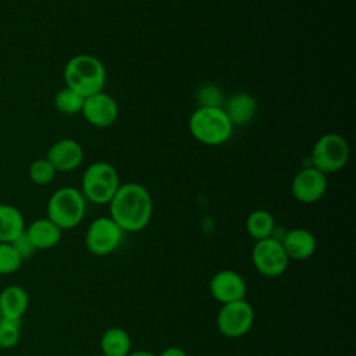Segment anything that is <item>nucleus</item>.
Listing matches in <instances>:
<instances>
[{"label": "nucleus", "instance_id": "f257e3e1", "mask_svg": "<svg viewBox=\"0 0 356 356\" xmlns=\"http://www.w3.org/2000/svg\"><path fill=\"white\" fill-rule=\"evenodd\" d=\"M108 204L110 217L124 232L142 231L152 220V196L138 182L121 184Z\"/></svg>", "mask_w": 356, "mask_h": 356}, {"label": "nucleus", "instance_id": "f03ea898", "mask_svg": "<svg viewBox=\"0 0 356 356\" xmlns=\"http://www.w3.org/2000/svg\"><path fill=\"white\" fill-rule=\"evenodd\" d=\"M64 79L67 88L86 99L103 92L106 83V68L95 56L76 54L67 61Z\"/></svg>", "mask_w": 356, "mask_h": 356}, {"label": "nucleus", "instance_id": "7ed1b4c3", "mask_svg": "<svg viewBox=\"0 0 356 356\" xmlns=\"http://www.w3.org/2000/svg\"><path fill=\"white\" fill-rule=\"evenodd\" d=\"M189 131L197 142L220 146L231 138L234 125L221 107H197L189 117Z\"/></svg>", "mask_w": 356, "mask_h": 356}, {"label": "nucleus", "instance_id": "20e7f679", "mask_svg": "<svg viewBox=\"0 0 356 356\" xmlns=\"http://www.w3.org/2000/svg\"><path fill=\"white\" fill-rule=\"evenodd\" d=\"M120 185L118 171L107 161L92 163L82 175V195L95 204H108Z\"/></svg>", "mask_w": 356, "mask_h": 356}, {"label": "nucleus", "instance_id": "39448f33", "mask_svg": "<svg viewBox=\"0 0 356 356\" xmlns=\"http://www.w3.org/2000/svg\"><path fill=\"white\" fill-rule=\"evenodd\" d=\"M85 210L86 199L81 191L72 186L57 189L47 202V218L60 229L76 227L82 221Z\"/></svg>", "mask_w": 356, "mask_h": 356}, {"label": "nucleus", "instance_id": "423d86ee", "mask_svg": "<svg viewBox=\"0 0 356 356\" xmlns=\"http://www.w3.org/2000/svg\"><path fill=\"white\" fill-rule=\"evenodd\" d=\"M350 149L346 139L338 134H325L317 139L312 150L313 167L324 175L342 170L349 160Z\"/></svg>", "mask_w": 356, "mask_h": 356}, {"label": "nucleus", "instance_id": "0eeeda50", "mask_svg": "<svg viewBox=\"0 0 356 356\" xmlns=\"http://www.w3.org/2000/svg\"><path fill=\"white\" fill-rule=\"evenodd\" d=\"M253 323L254 310L246 299L221 305L216 318L220 334L227 338H241L246 335L252 330Z\"/></svg>", "mask_w": 356, "mask_h": 356}, {"label": "nucleus", "instance_id": "6e6552de", "mask_svg": "<svg viewBox=\"0 0 356 356\" xmlns=\"http://www.w3.org/2000/svg\"><path fill=\"white\" fill-rule=\"evenodd\" d=\"M252 263L259 274L267 278L282 275L289 264V259L275 236L256 241L252 249Z\"/></svg>", "mask_w": 356, "mask_h": 356}, {"label": "nucleus", "instance_id": "1a4fd4ad", "mask_svg": "<svg viewBox=\"0 0 356 356\" xmlns=\"http://www.w3.org/2000/svg\"><path fill=\"white\" fill-rule=\"evenodd\" d=\"M124 231L111 217H99L93 220L85 235V246L95 256H107L121 243Z\"/></svg>", "mask_w": 356, "mask_h": 356}, {"label": "nucleus", "instance_id": "9d476101", "mask_svg": "<svg viewBox=\"0 0 356 356\" xmlns=\"http://www.w3.org/2000/svg\"><path fill=\"white\" fill-rule=\"evenodd\" d=\"M291 191L300 203H316L327 191V177L313 165L302 168L292 179Z\"/></svg>", "mask_w": 356, "mask_h": 356}, {"label": "nucleus", "instance_id": "9b49d317", "mask_svg": "<svg viewBox=\"0 0 356 356\" xmlns=\"http://www.w3.org/2000/svg\"><path fill=\"white\" fill-rule=\"evenodd\" d=\"M210 293L221 305L242 300L246 298V282L243 277L234 270H220L210 280Z\"/></svg>", "mask_w": 356, "mask_h": 356}, {"label": "nucleus", "instance_id": "f8f14e48", "mask_svg": "<svg viewBox=\"0 0 356 356\" xmlns=\"http://www.w3.org/2000/svg\"><path fill=\"white\" fill-rule=\"evenodd\" d=\"M83 118L93 127L107 128L118 118V104L107 93L100 92L85 99L82 111Z\"/></svg>", "mask_w": 356, "mask_h": 356}, {"label": "nucleus", "instance_id": "ddd939ff", "mask_svg": "<svg viewBox=\"0 0 356 356\" xmlns=\"http://www.w3.org/2000/svg\"><path fill=\"white\" fill-rule=\"evenodd\" d=\"M46 159L56 172H70L81 165L83 160V149L76 140L64 138L50 146Z\"/></svg>", "mask_w": 356, "mask_h": 356}, {"label": "nucleus", "instance_id": "4468645a", "mask_svg": "<svg viewBox=\"0 0 356 356\" xmlns=\"http://www.w3.org/2000/svg\"><path fill=\"white\" fill-rule=\"evenodd\" d=\"M280 241L289 260L310 259L317 248L316 236L306 228L289 229Z\"/></svg>", "mask_w": 356, "mask_h": 356}, {"label": "nucleus", "instance_id": "2eb2a0df", "mask_svg": "<svg viewBox=\"0 0 356 356\" xmlns=\"http://www.w3.org/2000/svg\"><path fill=\"white\" fill-rule=\"evenodd\" d=\"M29 307V295L19 285H8L0 292V313L3 318L21 320Z\"/></svg>", "mask_w": 356, "mask_h": 356}, {"label": "nucleus", "instance_id": "dca6fc26", "mask_svg": "<svg viewBox=\"0 0 356 356\" xmlns=\"http://www.w3.org/2000/svg\"><path fill=\"white\" fill-rule=\"evenodd\" d=\"M222 110L232 125H245L250 120H253L257 111V104L252 95L239 92L232 95L224 103Z\"/></svg>", "mask_w": 356, "mask_h": 356}, {"label": "nucleus", "instance_id": "f3484780", "mask_svg": "<svg viewBox=\"0 0 356 356\" xmlns=\"http://www.w3.org/2000/svg\"><path fill=\"white\" fill-rule=\"evenodd\" d=\"M25 232L31 239V242L33 243V246L36 248V250L38 249L44 250V249L54 248L60 242L63 229H60L53 221H50L46 217V218H38L32 221L28 225V228H25Z\"/></svg>", "mask_w": 356, "mask_h": 356}, {"label": "nucleus", "instance_id": "a211bd4d", "mask_svg": "<svg viewBox=\"0 0 356 356\" xmlns=\"http://www.w3.org/2000/svg\"><path fill=\"white\" fill-rule=\"evenodd\" d=\"M25 231L21 211L11 204H0V242L11 243Z\"/></svg>", "mask_w": 356, "mask_h": 356}, {"label": "nucleus", "instance_id": "6ab92c4d", "mask_svg": "<svg viewBox=\"0 0 356 356\" xmlns=\"http://www.w3.org/2000/svg\"><path fill=\"white\" fill-rule=\"evenodd\" d=\"M131 337L121 327L107 328L100 338V349L104 356H127L131 352Z\"/></svg>", "mask_w": 356, "mask_h": 356}, {"label": "nucleus", "instance_id": "aec40b11", "mask_svg": "<svg viewBox=\"0 0 356 356\" xmlns=\"http://www.w3.org/2000/svg\"><path fill=\"white\" fill-rule=\"evenodd\" d=\"M246 231L254 241L274 236L275 220L267 210H254L246 218Z\"/></svg>", "mask_w": 356, "mask_h": 356}, {"label": "nucleus", "instance_id": "412c9836", "mask_svg": "<svg viewBox=\"0 0 356 356\" xmlns=\"http://www.w3.org/2000/svg\"><path fill=\"white\" fill-rule=\"evenodd\" d=\"M83 102H85V97H82L81 95H78L76 92H74L72 89H70L67 86L60 89L54 96L56 108L60 113L67 114V115L81 113Z\"/></svg>", "mask_w": 356, "mask_h": 356}, {"label": "nucleus", "instance_id": "4be33fe9", "mask_svg": "<svg viewBox=\"0 0 356 356\" xmlns=\"http://www.w3.org/2000/svg\"><path fill=\"white\" fill-rule=\"evenodd\" d=\"M21 338V320H0V348L11 349L18 345Z\"/></svg>", "mask_w": 356, "mask_h": 356}, {"label": "nucleus", "instance_id": "5701e85b", "mask_svg": "<svg viewBox=\"0 0 356 356\" xmlns=\"http://www.w3.org/2000/svg\"><path fill=\"white\" fill-rule=\"evenodd\" d=\"M29 178L33 184L36 185H47L50 184L54 177H56V170L53 165L49 163V160L44 159H38L29 165Z\"/></svg>", "mask_w": 356, "mask_h": 356}, {"label": "nucleus", "instance_id": "b1692460", "mask_svg": "<svg viewBox=\"0 0 356 356\" xmlns=\"http://www.w3.org/2000/svg\"><path fill=\"white\" fill-rule=\"evenodd\" d=\"M22 261L24 260L11 243L0 242V275L15 273L21 267Z\"/></svg>", "mask_w": 356, "mask_h": 356}, {"label": "nucleus", "instance_id": "393cba45", "mask_svg": "<svg viewBox=\"0 0 356 356\" xmlns=\"http://www.w3.org/2000/svg\"><path fill=\"white\" fill-rule=\"evenodd\" d=\"M196 100L199 107H221L224 106V95L214 85H204L197 90Z\"/></svg>", "mask_w": 356, "mask_h": 356}, {"label": "nucleus", "instance_id": "a878e982", "mask_svg": "<svg viewBox=\"0 0 356 356\" xmlns=\"http://www.w3.org/2000/svg\"><path fill=\"white\" fill-rule=\"evenodd\" d=\"M11 245L14 246V249L17 250V253L19 254V257H21L22 260L31 257V256L35 253V250H36V248L33 246V243L31 242V239L28 238V235H26L25 231H24L17 239H14V241L11 242Z\"/></svg>", "mask_w": 356, "mask_h": 356}, {"label": "nucleus", "instance_id": "bb28decb", "mask_svg": "<svg viewBox=\"0 0 356 356\" xmlns=\"http://www.w3.org/2000/svg\"><path fill=\"white\" fill-rule=\"evenodd\" d=\"M157 356H188V353L184 349L178 348V346H168L167 349H164Z\"/></svg>", "mask_w": 356, "mask_h": 356}, {"label": "nucleus", "instance_id": "cd10ccee", "mask_svg": "<svg viewBox=\"0 0 356 356\" xmlns=\"http://www.w3.org/2000/svg\"><path fill=\"white\" fill-rule=\"evenodd\" d=\"M127 356H157V355L149 350H134V352L131 350Z\"/></svg>", "mask_w": 356, "mask_h": 356}, {"label": "nucleus", "instance_id": "c85d7f7f", "mask_svg": "<svg viewBox=\"0 0 356 356\" xmlns=\"http://www.w3.org/2000/svg\"><path fill=\"white\" fill-rule=\"evenodd\" d=\"M97 356H104V355H102V353H100V355H97Z\"/></svg>", "mask_w": 356, "mask_h": 356}, {"label": "nucleus", "instance_id": "c756f323", "mask_svg": "<svg viewBox=\"0 0 356 356\" xmlns=\"http://www.w3.org/2000/svg\"><path fill=\"white\" fill-rule=\"evenodd\" d=\"M0 320H1V313H0Z\"/></svg>", "mask_w": 356, "mask_h": 356}]
</instances>
